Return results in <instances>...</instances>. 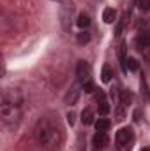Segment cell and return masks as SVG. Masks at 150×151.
I'll use <instances>...</instances> for the list:
<instances>
[{"instance_id": "obj_11", "label": "cell", "mask_w": 150, "mask_h": 151, "mask_svg": "<svg viewBox=\"0 0 150 151\" xmlns=\"http://www.w3.org/2000/svg\"><path fill=\"white\" fill-rule=\"evenodd\" d=\"M110 127H111V121L106 119V118H99V119L95 121V128H97V132H108Z\"/></svg>"}, {"instance_id": "obj_4", "label": "cell", "mask_w": 150, "mask_h": 151, "mask_svg": "<svg viewBox=\"0 0 150 151\" xmlns=\"http://www.w3.org/2000/svg\"><path fill=\"white\" fill-rule=\"evenodd\" d=\"M133 137H134L133 128H131V127H124V128H120V130L117 132V144H118L120 148H124V146H127V144L133 141Z\"/></svg>"}, {"instance_id": "obj_18", "label": "cell", "mask_w": 150, "mask_h": 151, "mask_svg": "<svg viewBox=\"0 0 150 151\" xmlns=\"http://www.w3.org/2000/svg\"><path fill=\"white\" fill-rule=\"evenodd\" d=\"M138 7H140L141 11L149 12L150 11V0H138Z\"/></svg>"}, {"instance_id": "obj_13", "label": "cell", "mask_w": 150, "mask_h": 151, "mask_svg": "<svg viewBox=\"0 0 150 151\" xmlns=\"http://www.w3.org/2000/svg\"><path fill=\"white\" fill-rule=\"evenodd\" d=\"M76 25L83 30V28H87L88 25H90V16L88 14H85V12H79V16H78V21H76Z\"/></svg>"}, {"instance_id": "obj_15", "label": "cell", "mask_w": 150, "mask_h": 151, "mask_svg": "<svg viewBox=\"0 0 150 151\" xmlns=\"http://www.w3.org/2000/svg\"><path fill=\"white\" fill-rule=\"evenodd\" d=\"M88 40H90V34H88V32L81 30V32L78 34V42H79V44H87Z\"/></svg>"}, {"instance_id": "obj_2", "label": "cell", "mask_w": 150, "mask_h": 151, "mask_svg": "<svg viewBox=\"0 0 150 151\" xmlns=\"http://www.w3.org/2000/svg\"><path fill=\"white\" fill-rule=\"evenodd\" d=\"M36 139H37V142L41 146L55 151L62 146V141H64L62 128L53 119L42 118L37 123V127H36Z\"/></svg>"}, {"instance_id": "obj_19", "label": "cell", "mask_w": 150, "mask_h": 151, "mask_svg": "<svg viewBox=\"0 0 150 151\" xmlns=\"http://www.w3.org/2000/svg\"><path fill=\"white\" fill-rule=\"evenodd\" d=\"M125 107H127V106L120 104V107L117 109V119H118V121H122V119H124V116H125V111H124V109H125Z\"/></svg>"}, {"instance_id": "obj_21", "label": "cell", "mask_w": 150, "mask_h": 151, "mask_svg": "<svg viewBox=\"0 0 150 151\" xmlns=\"http://www.w3.org/2000/svg\"><path fill=\"white\" fill-rule=\"evenodd\" d=\"M67 123H69L71 127L76 123V114L73 113V111H69V113H67Z\"/></svg>"}, {"instance_id": "obj_17", "label": "cell", "mask_w": 150, "mask_h": 151, "mask_svg": "<svg viewBox=\"0 0 150 151\" xmlns=\"http://www.w3.org/2000/svg\"><path fill=\"white\" fill-rule=\"evenodd\" d=\"M81 88H83L87 93H92V91H94V83H92V79H88V81L81 83Z\"/></svg>"}, {"instance_id": "obj_1", "label": "cell", "mask_w": 150, "mask_h": 151, "mask_svg": "<svg viewBox=\"0 0 150 151\" xmlns=\"http://www.w3.org/2000/svg\"><path fill=\"white\" fill-rule=\"evenodd\" d=\"M0 113H2V121L5 125H18L23 113H25V95H23V91L18 90V88H9L4 93Z\"/></svg>"}, {"instance_id": "obj_7", "label": "cell", "mask_w": 150, "mask_h": 151, "mask_svg": "<svg viewBox=\"0 0 150 151\" xmlns=\"http://www.w3.org/2000/svg\"><path fill=\"white\" fill-rule=\"evenodd\" d=\"M106 144H108V135H106V132H97V134L94 135V146H95L97 150H103Z\"/></svg>"}, {"instance_id": "obj_8", "label": "cell", "mask_w": 150, "mask_h": 151, "mask_svg": "<svg viewBox=\"0 0 150 151\" xmlns=\"http://www.w3.org/2000/svg\"><path fill=\"white\" fill-rule=\"evenodd\" d=\"M99 104H97V109H99V114L101 116H106V114L110 113V104H108V100L104 99V95L103 93H99Z\"/></svg>"}, {"instance_id": "obj_20", "label": "cell", "mask_w": 150, "mask_h": 151, "mask_svg": "<svg viewBox=\"0 0 150 151\" xmlns=\"http://www.w3.org/2000/svg\"><path fill=\"white\" fill-rule=\"evenodd\" d=\"M129 102H131V93L124 91V93H122V102H120V104H124V106H129Z\"/></svg>"}, {"instance_id": "obj_12", "label": "cell", "mask_w": 150, "mask_h": 151, "mask_svg": "<svg viewBox=\"0 0 150 151\" xmlns=\"http://www.w3.org/2000/svg\"><path fill=\"white\" fill-rule=\"evenodd\" d=\"M115 18H117V11L111 9V7H106V9H104V12H103V19H104V23L111 25L113 21H115Z\"/></svg>"}, {"instance_id": "obj_14", "label": "cell", "mask_w": 150, "mask_h": 151, "mask_svg": "<svg viewBox=\"0 0 150 151\" xmlns=\"http://www.w3.org/2000/svg\"><path fill=\"white\" fill-rule=\"evenodd\" d=\"M111 76H113V70L110 65H104L103 67V72H101V79L104 81V83H110L111 81Z\"/></svg>"}, {"instance_id": "obj_6", "label": "cell", "mask_w": 150, "mask_h": 151, "mask_svg": "<svg viewBox=\"0 0 150 151\" xmlns=\"http://www.w3.org/2000/svg\"><path fill=\"white\" fill-rule=\"evenodd\" d=\"M136 44H138L140 49H147V47H150V30L140 32L138 37H136Z\"/></svg>"}, {"instance_id": "obj_16", "label": "cell", "mask_w": 150, "mask_h": 151, "mask_svg": "<svg viewBox=\"0 0 150 151\" xmlns=\"http://www.w3.org/2000/svg\"><path fill=\"white\" fill-rule=\"evenodd\" d=\"M127 70H138V60L136 58H127Z\"/></svg>"}, {"instance_id": "obj_5", "label": "cell", "mask_w": 150, "mask_h": 151, "mask_svg": "<svg viewBox=\"0 0 150 151\" xmlns=\"http://www.w3.org/2000/svg\"><path fill=\"white\" fill-rule=\"evenodd\" d=\"M76 76H78V79L81 83H85V81L90 79V67H88V63L85 60L78 62V65H76Z\"/></svg>"}, {"instance_id": "obj_3", "label": "cell", "mask_w": 150, "mask_h": 151, "mask_svg": "<svg viewBox=\"0 0 150 151\" xmlns=\"http://www.w3.org/2000/svg\"><path fill=\"white\" fill-rule=\"evenodd\" d=\"M73 12H74V5H73V4H64V5H62V9H60V21H62L64 30H71V18H73Z\"/></svg>"}, {"instance_id": "obj_9", "label": "cell", "mask_w": 150, "mask_h": 151, "mask_svg": "<svg viewBox=\"0 0 150 151\" xmlns=\"http://www.w3.org/2000/svg\"><path fill=\"white\" fill-rule=\"evenodd\" d=\"M78 97H79V90L73 86L69 91H67V95H66V104H69V106H74L76 102H78Z\"/></svg>"}, {"instance_id": "obj_10", "label": "cell", "mask_w": 150, "mask_h": 151, "mask_svg": "<svg viewBox=\"0 0 150 151\" xmlns=\"http://www.w3.org/2000/svg\"><path fill=\"white\" fill-rule=\"evenodd\" d=\"M81 121L83 125H92L94 123V109L92 107H85L81 113Z\"/></svg>"}, {"instance_id": "obj_23", "label": "cell", "mask_w": 150, "mask_h": 151, "mask_svg": "<svg viewBox=\"0 0 150 151\" xmlns=\"http://www.w3.org/2000/svg\"><path fill=\"white\" fill-rule=\"evenodd\" d=\"M141 151H150V148H143V150H141Z\"/></svg>"}, {"instance_id": "obj_22", "label": "cell", "mask_w": 150, "mask_h": 151, "mask_svg": "<svg viewBox=\"0 0 150 151\" xmlns=\"http://www.w3.org/2000/svg\"><path fill=\"white\" fill-rule=\"evenodd\" d=\"M110 95H111L113 100H117V91H115V90H111V91H110Z\"/></svg>"}]
</instances>
